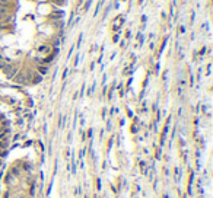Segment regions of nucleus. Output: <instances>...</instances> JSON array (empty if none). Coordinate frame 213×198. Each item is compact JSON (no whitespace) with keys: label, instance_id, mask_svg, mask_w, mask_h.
<instances>
[{"label":"nucleus","instance_id":"nucleus-2","mask_svg":"<svg viewBox=\"0 0 213 198\" xmlns=\"http://www.w3.org/2000/svg\"><path fill=\"white\" fill-rule=\"evenodd\" d=\"M50 50H51V47H48V45H41L38 51L39 53H50Z\"/></svg>","mask_w":213,"mask_h":198},{"label":"nucleus","instance_id":"nucleus-3","mask_svg":"<svg viewBox=\"0 0 213 198\" xmlns=\"http://www.w3.org/2000/svg\"><path fill=\"white\" fill-rule=\"evenodd\" d=\"M2 166H3V159L0 157V168H2Z\"/></svg>","mask_w":213,"mask_h":198},{"label":"nucleus","instance_id":"nucleus-1","mask_svg":"<svg viewBox=\"0 0 213 198\" xmlns=\"http://www.w3.org/2000/svg\"><path fill=\"white\" fill-rule=\"evenodd\" d=\"M37 73L41 74V76H45V74L48 73V66H45V64H38V66H37Z\"/></svg>","mask_w":213,"mask_h":198},{"label":"nucleus","instance_id":"nucleus-4","mask_svg":"<svg viewBox=\"0 0 213 198\" xmlns=\"http://www.w3.org/2000/svg\"><path fill=\"white\" fill-rule=\"evenodd\" d=\"M0 39H2V34H0Z\"/></svg>","mask_w":213,"mask_h":198}]
</instances>
